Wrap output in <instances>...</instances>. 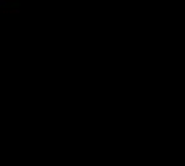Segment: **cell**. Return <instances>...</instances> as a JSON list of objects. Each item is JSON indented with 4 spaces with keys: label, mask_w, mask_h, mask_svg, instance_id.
<instances>
[{
    "label": "cell",
    "mask_w": 185,
    "mask_h": 166,
    "mask_svg": "<svg viewBox=\"0 0 185 166\" xmlns=\"http://www.w3.org/2000/svg\"><path fill=\"white\" fill-rule=\"evenodd\" d=\"M0 7H7V2H5V0H0Z\"/></svg>",
    "instance_id": "1"
},
{
    "label": "cell",
    "mask_w": 185,
    "mask_h": 166,
    "mask_svg": "<svg viewBox=\"0 0 185 166\" xmlns=\"http://www.w3.org/2000/svg\"><path fill=\"white\" fill-rule=\"evenodd\" d=\"M5 2H8V0H5Z\"/></svg>",
    "instance_id": "2"
}]
</instances>
